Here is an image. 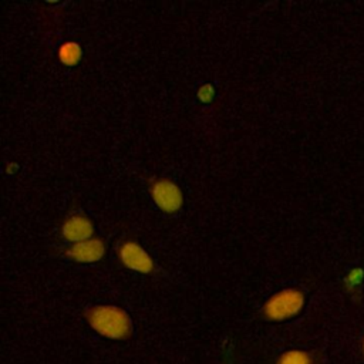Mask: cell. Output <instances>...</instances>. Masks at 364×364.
I'll return each mask as SVG.
<instances>
[{"instance_id": "cell-1", "label": "cell", "mask_w": 364, "mask_h": 364, "mask_svg": "<svg viewBox=\"0 0 364 364\" xmlns=\"http://www.w3.org/2000/svg\"><path fill=\"white\" fill-rule=\"evenodd\" d=\"M90 326L101 336L124 340L131 336L132 324L128 313L117 306H95L87 311Z\"/></svg>"}, {"instance_id": "cell-7", "label": "cell", "mask_w": 364, "mask_h": 364, "mask_svg": "<svg viewBox=\"0 0 364 364\" xmlns=\"http://www.w3.org/2000/svg\"><path fill=\"white\" fill-rule=\"evenodd\" d=\"M81 47L75 41L64 43L58 50V57L65 65H75L81 58Z\"/></svg>"}, {"instance_id": "cell-5", "label": "cell", "mask_w": 364, "mask_h": 364, "mask_svg": "<svg viewBox=\"0 0 364 364\" xmlns=\"http://www.w3.org/2000/svg\"><path fill=\"white\" fill-rule=\"evenodd\" d=\"M105 253V245L100 239H87L67 249V256L80 263L98 262Z\"/></svg>"}, {"instance_id": "cell-9", "label": "cell", "mask_w": 364, "mask_h": 364, "mask_svg": "<svg viewBox=\"0 0 364 364\" xmlns=\"http://www.w3.org/2000/svg\"><path fill=\"white\" fill-rule=\"evenodd\" d=\"M198 97L202 102H210L215 97V91H213V87L210 84H205L199 88L198 91Z\"/></svg>"}, {"instance_id": "cell-3", "label": "cell", "mask_w": 364, "mask_h": 364, "mask_svg": "<svg viewBox=\"0 0 364 364\" xmlns=\"http://www.w3.org/2000/svg\"><path fill=\"white\" fill-rule=\"evenodd\" d=\"M155 205L165 213H175L182 206V192L169 179H158L151 186Z\"/></svg>"}, {"instance_id": "cell-8", "label": "cell", "mask_w": 364, "mask_h": 364, "mask_svg": "<svg viewBox=\"0 0 364 364\" xmlns=\"http://www.w3.org/2000/svg\"><path fill=\"white\" fill-rule=\"evenodd\" d=\"M276 364H313V357L307 351L290 350L283 353L276 360Z\"/></svg>"}, {"instance_id": "cell-6", "label": "cell", "mask_w": 364, "mask_h": 364, "mask_svg": "<svg viewBox=\"0 0 364 364\" xmlns=\"http://www.w3.org/2000/svg\"><path fill=\"white\" fill-rule=\"evenodd\" d=\"M94 232L91 220L84 215H74L63 225V237L70 242L87 240Z\"/></svg>"}, {"instance_id": "cell-2", "label": "cell", "mask_w": 364, "mask_h": 364, "mask_svg": "<svg viewBox=\"0 0 364 364\" xmlns=\"http://www.w3.org/2000/svg\"><path fill=\"white\" fill-rule=\"evenodd\" d=\"M304 304V294L299 289L289 287L273 294L263 306V316L267 320L282 321L296 316Z\"/></svg>"}, {"instance_id": "cell-4", "label": "cell", "mask_w": 364, "mask_h": 364, "mask_svg": "<svg viewBox=\"0 0 364 364\" xmlns=\"http://www.w3.org/2000/svg\"><path fill=\"white\" fill-rule=\"evenodd\" d=\"M118 255L122 264H125L131 270L141 273H151L154 270V260L151 259V256L132 240L124 242L119 246Z\"/></svg>"}]
</instances>
